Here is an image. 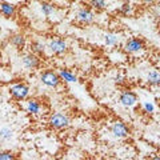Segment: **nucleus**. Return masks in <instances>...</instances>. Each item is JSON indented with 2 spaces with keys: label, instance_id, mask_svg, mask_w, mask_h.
<instances>
[{
  "label": "nucleus",
  "instance_id": "nucleus-5",
  "mask_svg": "<svg viewBox=\"0 0 160 160\" xmlns=\"http://www.w3.org/2000/svg\"><path fill=\"white\" fill-rule=\"evenodd\" d=\"M124 49L128 53H138L142 49H144V42L139 38H131L124 44Z\"/></svg>",
  "mask_w": 160,
  "mask_h": 160
},
{
  "label": "nucleus",
  "instance_id": "nucleus-16",
  "mask_svg": "<svg viewBox=\"0 0 160 160\" xmlns=\"http://www.w3.org/2000/svg\"><path fill=\"white\" fill-rule=\"evenodd\" d=\"M119 40H120V36L118 33L109 32V33H107L106 36H104V42H106V44H107V46H109V47L116 46V44L119 43Z\"/></svg>",
  "mask_w": 160,
  "mask_h": 160
},
{
  "label": "nucleus",
  "instance_id": "nucleus-11",
  "mask_svg": "<svg viewBox=\"0 0 160 160\" xmlns=\"http://www.w3.org/2000/svg\"><path fill=\"white\" fill-rule=\"evenodd\" d=\"M26 109L29 115H42L43 113L42 103L36 99H28L26 103Z\"/></svg>",
  "mask_w": 160,
  "mask_h": 160
},
{
  "label": "nucleus",
  "instance_id": "nucleus-20",
  "mask_svg": "<svg viewBox=\"0 0 160 160\" xmlns=\"http://www.w3.org/2000/svg\"><path fill=\"white\" fill-rule=\"evenodd\" d=\"M131 12H132V6L128 2L127 3H123L122 6H120V8H119V13L124 15V16H127V15H129Z\"/></svg>",
  "mask_w": 160,
  "mask_h": 160
},
{
  "label": "nucleus",
  "instance_id": "nucleus-10",
  "mask_svg": "<svg viewBox=\"0 0 160 160\" xmlns=\"http://www.w3.org/2000/svg\"><path fill=\"white\" fill-rule=\"evenodd\" d=\"M0 15L6 19H12L16 15V7H15V4L0 0Z\"/></svg>",
  "mask_w": 160,
  "mask_h": 160
},
{
  "label": "nucleus",
  "instance_id": "nucleus-7",
  "mask_svg": "<svg viewBox=\"0 0 160 160\" xmlns=\"http://www.w3.org/2000/svg\"><path fill=\"white\" fill-rule=\"evenodd\" d=\"M119 102H120V104H122L123 107H126V108L132 107L138 102V95L135 92H132V91H129V89H124V91L120 93Z\"/></svg>",
  "mask_w": 160,
  "mask_h": 160
},
{
  "label": "nucleus",
  "instance_id": "nucleus-2",
  "mask_svg": "<svg viewBox=\"0 0 160 160\" xmlns=\"http://www.w3.org/2000/svg\"><path fill=\"white\" fill-rule=\"evenodd\" d=\"M9 95L13 100L16 102H23L26 100L29 95V87L24 83H18V84H13V86L9 87Z\"/></svg>",
  "mask_w": 160,
  "mask_h": 160
},
{
  "label": "nucleus",
  "instance_id": "nucleus-3",
  "mask_svg": "<svg viewBox=\"0 0 160 160\" xmlns=\"http://www.w3.org/2000/svg\"><path fill=\"white\" fill-rule=\"evenodd\" d=\"M48 124H49V127L53 129H64L69 126V118L66 113L55 112L51 115V118H49Z\"/></svg>",
  "mask_w": 160,
  "mask_h": 160
},
{
  "label": "nucleus",
  "instance_id": "nucleus-23",
  "mask_svg": "<svg viewBox=\"0 0 160 160\" xmlns=\"http://www.w3.org/2000/svg\"><path fill=\"white\" fill-rule=\"evenodd\" d=\"M144 109H146L147 112H152V111H153V107L151 106V104L147 103V104H144Z\"/></svg>",
  "mask_w": 160,
  "mask_h": 160
},
{
  "label": "nucleus",
  "instance_id": "nucleus-14",
  "mask_svg": "<svg viewBox=\"0 0 160 160\" xmlns=\"http://www.w3.org/2000/svg\"><path fill=\"white\" fill-rule=\"evenodd\" d=\"M58 73H59V76L62 78L63 82H66V83H76L78 82V76L71 71V69L63 68V69H60Z\"/></svg>",
  "mask_w": 160,
  "mask_h": 160
},
{
  "label": "nucleus",
  "instance_id": "nucleus-18",
  "mask_svg": "<svg viewBox=\"0 0 160 160\" xmlns=\"http://www.w3.org/2000/svg\"><path fill=\"white\" fill-rule=\"evenodd\" d=\"M12 138H13V131L11 128H8V127L0 128V139H2L3 142H9Z\"/></svg>",
  "mask_w": 160,
  "mask_h": 160
},
{
  "label": "nucleus",
  "instance_id": "nucleus-13",
  "mask_svg": "<svg viewBox=\"0 0 160 160\" xmlns=\"http://www.w3.org/2000/svg\"><path fill=\"white\" fill-rule=\"evenodd\" d=\"M29 48H31V52H32V53L40 56V55H44V53H46L47 46L42 42V40H32L31 44H29Z\"/></svg>",
  "mask_w": 160,
  "mask_h": 160
},
{
  "label": "nucleus",
  "instance_id": "nucleus-12",
  "mask_svg": "<svg viewBox=\"0 0 160 160\" xmlns=\"http://www.w3.org/2000/svg\"><path fill=\"white\" fill-rule=\"evenodd\" d=\"M11 44L18 49V51H23L24 48L27 46V40L26 36L22 33H15L11 36Z\"/></svg>",
  "mask_w": 160,
  "mask_h": 160
},
{
  "label": "nucleus",
  "instance_id": "nucleus-15",
  "mask_svg": "<svg viewBox=\"0 0 160 160\" xmlns=\"http://www.w3.org/2000/svg\"><path fill=\"white\" fill-rule=\"evenodd\" d=\"M40 9H42L44 16H51V15H53L55 12H56V7H55L52 3H48V2L40 3Z\"/></svg>",
  "mask_w": 160,
  "mask_h": 160
},
{
  "label": "nucleus",
  "instance_id": "nucleus-8",
  "mask_svg": "<svg viewBox=\"0 0 160 160\" xmlns=\"http://www.w3.org/2000/svg\"><path fill=\"white\" fill-rule=\"evenodd\" d=\"M111 132L115 138L118 139H124L127 138L129 135V128L127 127L126 123L120 122V120H118V122H115L112 126H111Z\"/></svg>",
  "mask_w": 160,
  "mask_h": 160
},
{
  "label": "nucleus",
  "instance_id": "nucleus-1",
  "mask_svg": "<svg viewBox=\"0 0 160 160\" xmlns=\"http://www.w3.org/2000/svg\"><path fill=\"white\" fill-rule=\"evenodd\" d=\"M40 82H42L46 87L49 88H56L62 84V78L59 76V73L53 69H46L40 73Z\"/></svg>",
  "mask_w": 160,
  "mask_h": 160
},
{
  "label": "nucleus",
  "instance_id": "nucleus-6",
  "mask_svg": "<svg viewBox=\"0 0 160 160\" xmlns=\"http://www.w3.org/2000/svg\"><path fill=\"white\" fill-rule=\"evenodd\" d=\"M22 64H23L24 68H27V69H29V71H32V69L39 68V66H40V59H39L38 55L29 52V53L23 55Z\"/></svg>",
  "mask_w": 160,
  "mask_h": 160
},
{
  "label": "nucleus",
  "instance_id": "nucleus-24",
  "mask_svg": "<svg viewBox=\"0 0 160 160\" xmlns=\"http://www.w3.org/2000/svg\"><path fill=\"white\" fill-rule=\"evenodd\" d=\"M142 2H143L144 4H152V3L156 2V0H142Z\"/></svg>",
  "mask_w": 160,
  "mask_h": 160
},
{
  "label": "nucleus",
  "instance_id": "nucleus-19",
  "mask_svg": "<svg viewBox=\"0 0 160 160\" xmlns=\"http://www.w3.org/2000/svg\"><path fill=\"white\" fill-rule=\"evenodd\" d=\"M147 80H148V83L151 84V86L158 87V86H160V73L156 72V71H151L148 73Z\"/></svg>",
  "mask_w": 160,
  "mask_h": 160
},
{
  "label": "nucleus",
  "instance_id": "nucleus-21",
  "mask_svg": "<svg viewBox=\"0 0 160 160\" xmlns=\"http://www.w3.org/2000/svg\"><path fill=\"white\" fill-rule=\"evenodd\" d=\"M16 156L11 151H0V160H15Z\"/></svg>",
  "mask_w": 160,
  "mask_h": 160
},
{
  "label": "nucleus",
  "instance_id": "nucleus-17",
  "mask_svg": "<svg viewBox=\"0 0 160 160\" xmlns=\"http://www.w3.org/2000/svg\"><path fill=\"white\" fill-rule=\"evenodd\" d=\"M89 6H91V8L96 9V11H104L107 8L108 3L107 0H89Z\"/></svg>",
  "mask_w": 160,
  "mask_h": 160
},
{
  "label": "nucleus",
  "instance_id": "nucleus-4",
  "mask_svg": "<svg viewBox=\"0 0 160 160\" xmlns=\"http://www.w3.org/2000/svg\"><path fill=\"white\" fill-rule=\"evenodd\" d=\"M47 48L51 51V53L59 56V55H64L68 51V44H67L66 40L62 39V38H52L48 42Z\"/></svg>",
  "mask_w": 160,
  "mask_h": 160
},
{
  "label": "nucleus",
  "instance_id": "nucleus-22",
  "mask_svg": "<svg viewBox=\"0 0 160 160\" xmlns=\"http://www.w3.org/2000/svg\"><path fill=\"white\" fill-rule=\"evenodd\" d=\"M115 83H116L118 86H122V84H124V83H126V78H124L123 75H120V73H119L118 76L115 78Z\"/></svg>",
  "mask_w": 160,
  "mask_h": 160
},
{
  "label": "nucleus",
  "instance_id": "nucleus-9",
  "mask_svg": "<svg viewBox=\"0 0 160 160\" xmlns=\"http://www.w3.org/2000/svg\"><path fill=\"white\" fill-rule=\"evenodd\" d=\"M76 20L80 24H84V26H88V24H92L95 20V15L89 8H80L78 13H76Z\"/></svg>",
  "mask_w": 160,
  "mask_h": 160
}]
</instances>
